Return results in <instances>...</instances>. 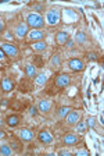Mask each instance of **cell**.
<instances>
[{
	"label": "cell",
	"mask_w": 104,
	"mask_h": 156,
	"mask_svg": "<svg viewBox=\"0 0 104 156\" xmlns=\"http://www.w3.org/2000/svg\"><path fill=\"white\" fill-rule=\"evenodd\" d=\"M60 155H69V153H68L67 151H61V152H60Z\"/></svg>",
	"instance_id": "cell-28"
},
{
	"label": "cell",
	"mask_w": 104,
	"mask_h": 156,
	"mask_svg": "<svg viewBox=\"0 0 104 156\" xmlns=\"http://www.w3.org/2000/svg\"><path fill=\"white\" fill-rule=\"evenodd\" d=\"M0 153L4 156H9V155H11V149L9 148V145H3V147L0 148Z\"/></svg>",
	"instance_id": "cell-18"
},
{
	"label": "cell",
	"mask_w": 104,
	"mask_h": 156,
	"mask_svg": "<svg viewBox=\"0 0 104 156\" xmlns=\"http://www.w3.org/2000/svg\"><path fill=\"white\" fill-rule=\"evenodd\" d=\"M68 39H69V36H68L67 32H58L57 36H56V41H57V43H60V45H64Z\"/></svg>",
	"instance_id": "cell-11"
},
{
	"label": "cell",
	"mask_w": 104,
	"mask_h": 156,
	"mask_svg": "<svg viewBox=\"0 0 104 156\" xmlns=\"http://www.w3.org/2000/svg\"><path fill=\"white\" fill-rule=\"evenodd\" d=\"M3 56H4V53H3V50H1V49H0V59H1V57H3Z\"/></svg>",
	"instance_id": "cell-30"
},
{
	"label": "cell",
	"mask_w": 104,
	"mask_h": 156,
	"mask_svg": "<svg viewBox=\"0 0 104 156\" xmlns=\"http://www.w3.org/2000/svg\"><path fill=\"white\" fill-rule=\"evenodd\" d=\"M69 75H67V74H63V75H60L57 79H56V85L60 88H64V87H67L68 84H69Z\"/></svg>",
	"instance_id": "cell-6"
},
{
	"label": "cell",
	"mask_w": 104,
	"mask_h": 156,
	"mask_svg": "<svg viewBox=\"0 0 104 156\" xmlns=\"http://www.w3.org/2000/svg\"><path fill=\"white\" fill-rule=\"evenodd\" d=\"M51 64L53 66H60V56H57V55H54L53 57H51Z\"/></svg>",
	"instance_id": "cell-22"
},
{
	"label": "cell",
	"mask_w": 104,
	"mask_h": 156,
	"mask_svg": "<svg viewBox=\"0 0 104 156\" xmlns=\"http://www.w3.org/2000/svg\"><path fill=\"white\" fill-rule=\"evenodd\" d=\"M36 107H35V106H32V107H29V114L31 116H36Z\"/></svg>",
	"instance_id": "cell-25"
},
{
	"label": "cell",
	"mask_w": 104,
	"mask_h": 156,
	"mask_svg": "<svg viewBox=\"0 0 104 156\" xmlns=\"http://www.w3.org/2000/svg\"><path fill=\"white\" fill-rule=\"evenodd\" d=\"M27 75L28 77H35V67L32 64H28L27 66Z\"/></svg>",
	"instance_id": "cell-19"
},
{
	"label": "cell",
	"mask_w": 104,
	"mask_h": 156,
	"mask_svg": "<svg viewBox=\"0 0 104 156\" xmlns=\"http://www.w3.org/2000/svg\"><path fill=\"white\" fill-rule=\"evenodd\" d=\"M0 124H1V120H0Z\"/></svg>",
	"instance_id": "cell-33"
},
{
	"label": "cell",
	"mask_w": 104,
	"mask_h": 156,
	"mask_svg": "<svg viewBox=\"0 0 104 156\" xmlns=\"http://www.w3.org/2000/svg\"><path fill=\"white\" fill-rule=\"evenodd\" d=\"M69 112H71V109H69V107H61V109L58 110V116H60V117H65V116H67Z\"/></svg>",
	"instance_id": "cell-20"
},
{
	"label": "cell",
	"mask_w": 104,
	"mask_h": 156,
	"mask_svg": "<svg viewBox=\"0 0 104 156\" xmlns=\"http://www.w3.org/2000/svg\"><path fill=\"white\" fill-rule=\"evenodd\" d=\"M35 82H36L38 85H43V84L46 82V75L45 74H39V75L35 78Z\"/></svg>",
	"instance_id": "cell-17"
},
{
	"label": "cell",
	"mask_w": 104,
	"mask_h": 156,
	"mask_svg": "<svg viewBox=\"0 0 104 156\" xmlns=\"http://www.w3.org/2000/svg\"><path fill=\"white\" fill-rule=\"evenodd\" d=\"M7 124H9L10 127H15V125L18 124V117H17V116H10V117H7Z\"/></svg>",
	"instance_id": "cell-16"
},
{
	"label": "cell",
	"mask_w": 104,
	"mask_h": 156,
	"mask_svg": "<svg viewBox=\"0 0 104 156\" xmlns=\"http://www.w3.org/2000/svg\"><path fill=\"white\" fill-rule=\"evenodd\" d=\"M77 155H85V156H87V155H89V152L86 151V149H81V151L77 152Z\"/></svg>",
	"instance_id": "cell-26"
},
{
	"label": "cell",
	"mask_w": 104,
	"mask_h": 156,
	"mask_svg": "<svg viewBox=\"0 0 104 156\" xmlns=\"http://www.w3.org/2000/svg\"><path fill=\"white\" fill-rule=\"evenodd\" d=\"M15 34H17V36L18 38L25 36V35L28 34V25L27 24H20V25H17V28H15Z\"/></svg>",
	"instance_id": "cell-9"
},
{
	"label": "cell",
	"mask_w": 104,
	"mask_h": 156,
	"mask_svg": "<svg viewBox=\"0 0 104 156\" xmlns=\"http://www.w3.org/2000/svg\"><path fill=\"white\" fill-rule=\"evenodd\" d=\"M46 20H47V23H49L50 25H56L60 20V13L57 10H50V11H47Z\"/></svg>",
	"instance_id": "cell-3"
},
{
	"label": "cell",
	"mask_w": 104,
	"mask_h": 156,
	"mask_svg": "<svg viewBox=\"0 0 104 156\" xmlns=\"http://www.w3.org/2000/svg\"><path fill=\"white\" fill-rule=\"evenodd\" d=\"M3 28H4V24H3V23H0V32L3 31Z\"/></svg>",
	"instance_id": "cell-29"
},
{
	"label": "cell",
	"mask_w": 104,
	"mask_h": 156,
	"mask_svg": "<svg viewBox=\"0 0 104 156\" xmlns=\"http://www.w3.org/2000/svg\"><path fill=\"white\" fill-rule=\"evenodd\" d=\"M90 60H96V56L95 55H90Z\"/></svg>",
	"instance_id": "cell-32"
},
{
	"label": "cell",
	"mask_w": 104,
	"mask_h": 156,
	"mask_svg": "<svg viewBox=\"0 0 104 156\" xmlns=\"http://www.w3.org/2000/svg\"><path fill=\"white\" fill-rule=\"evenodd\" d=\"M68 66H69V69L72 70V71H82V70H83V63H82V60H79V59L69 60Z\"/></svg>",
	"instance_id": "cell-4"
},
{
	"label": "cell",
	"mask_w": 104,
	"mask_h": 156,
	"mask_svg": "<svg viewBox=\"0 0 104 156\" xmlns=\"http://www.w3.org/2000/svg\"><path fill=\"white\" fill-rule=\"evenodd\" d=\"M39 110L49 112L50 110V102L49 101H40V103H39Z\"/></svg>",
	"instance_id": "cell-14"
},
{
	"label": "cell",
	"mask_w": 104,
	"mask_h": 156,
	"mask_svg": "<svg viewBox=\"0 0 104 156\" xmlns=\"http://www.w3.org/2000/svg\"><path fill=\"white\" fill-rule=\"evenodd\" d=\"M81 119V113L79 112H75V110H71L69 113L67 114V123L68 124H75L79 121Z\"/></svg>",
	"instance_id": "cell-5"
},
{
	"label": "cell",
	"mask_w": 104,
	"mask_h": 156,
	"mask_svg": "<svg viewBox=\"0 0 104 156\" xmlns=\"http://www.w3.org/2000/svg\"><path fill=\"white\" fill-rule=\"evenodd\" d=\"M33 49H35V50H38V52H40V50H45L46 49V43L43 41H39V42H35V43H33Z\"/></svg>",
	"instance_id": "cell-15"
},
{
	"label": "cell",
	"mask_w": 104,
	"mask_h": 156,
	"mask_svg": "<svg viewBox=\"0 0 104 156\" xmlns=\"http://www.w3.org/2000/svg\"><path fill=\"white\" fill-rule=\"evenodd\" d=\"M85 128H86L85 124H83V123H79V121H78V127H77L78 131H79V133H83V131H85Z\"/></svg>",
	"instance_id": "cell-24"
},
{
	"label": "cell",
	"mask_w": 104,
	"mask_h": 156,
	"mask_svg": "<svg viewBox=\"0 0 104 156\" xmlns=\"http://www.w3.org/2000/svg\"><path fill=\"white\" fill-rule=\"evenodd\" d=\"M86 123H87V125H89V127H95L96 119H95V117H90V119H87V120H86Z\"/></svg>",
	"instance_id": "cell-23"
},
{
	"label": "cell",
	"mask_w": 104,
	"mask_h": 156,
	"mask_svg": "<svg viewBox=\"0 0 104 156\" xmlns=\"http://www.w3.org/2000/svg\"><path fill=\"white\" fill-rule=\"evenodd\" d=\"M39 139H40V142H45V144H50L51 141H53L51 135H50L47 131H45V130L39 133Z\"/></svg>",
	"instance_id": "cell-10"
},
{
	"label": "cell",
	"mask_w": 104,
	"mask_h": 156,
	"mask_svg": "<svg viewBox=\"0 0 104 156\" xmlns=\"http://www.w3.org/2000/svg\"><path fill=\"white\" fill-rule=\"evenodd\" d=\"M28 35H29V38H31L32 41H38V42L42 41L43 36H45V34L42 32V31H39V29H32Z\"/></svg>",
	"instance_id": "cell-7"
},
{
	"label": "cell",
	"mask_w": 104,
	"mask_h": 156,
	"mask_svg": "<svg viewBox=\"0 0 104 156\" xmlns=\"http://www.w3.org/2000/svg\"><path fill=\"white\" fill-rule=\"evenodd\" d=\"M75 39L78 41V43H83V42H85V34L78 32L77 35H75Z\"/></svg>",
	"instance_id": "cell-21"
},
{
	"label": "cell",
	"mask_w": 104,
	"mask_h": 156,
	"mask_svg": "<svg viewBox=\"0 0 104 156\" xmlns=\"http://www.w3.org/2000/svg\"><path fill=\"white\" fill-rule=\"evenodd\" d=\"M0 49L3 50V53L7 56H17V53H18V50H17V47L14 45H11V43H1L0 45Z\"/></svg>",
	"instance_id": "cell-2"
},
{
	"label": "cell",
	"mask_w": 104,
	"mask_h": 156,
	"mask_svg": "<svg viewBox=\"0 0 104 156\" xmlns=\"http://www.w3.org/2000/svg\"><path fill=\"white\" fill-rule=\"evenodd\" d=\"M27 23L29 27H32L33 29H38V28H42L45 25V20L42 15L39 14H29L27 17Z\"/></svg>",
	"instance_id": "cell-1"
},
{
	"label": "cell",
	"mask_w": 104,
	"mask_h": 156,
	"mask_svg": "<svg viewBox=\"0 0 104 156\" xmlns=\"http://www.w3.org/2000/svg\"><path fill=\"white\" fill-rule=\"evenodd\" d=\"M78 142V138L75 135H65L64 137V144L65 145H75Z\"/></svg>",
	"instance_id": "cell-13"
},
{
	"label": "cell",
	"mask_w": 104,
	"mask_h": 156,
	"mask_svg": "<svg viewBox=\"0 0 104 156\" xmlns=\"http://www.w3.org/2000/svg\"><path fill=\"white\" fill-rule=\"evenodd\" d=\"M65 43H67V45H68V47H72V41H69V39H68V41L67 42H65Z\"/></svg>",
	"instance_id": "cell-27"
},
{
	"label": "cell",
	"mask_w": 104,
	"mask_h": 156,
	"mask_svg": "<svg viewBox=\"0 0 104 156\" xmlns=\"http://www.w3.org/2000/svg\"><path fill=\"white\" fill-rule=\"evenodd\" d=\"M20 137H21L22 141H31L32 138H33V133L29 128H22L20 131Z\"/></svg>",
	"instance_id": "cell-8"
},
{
	"label": "cell",
	"mask_w": 104,
	"mask_h": 156,
	"mask_svg": "<svg viewBox=\"0 0 104 156\" xmlns=\"http://www.w3.org/2000/svg\"><path fill=\"white\" fill-rule=\"evenodd\" d=\"M3 137H4V133H3V131L0 130V138H3Z\"/></svg>",
	"instance_id": "cell-31"
},
{
	"label": "cell",
	"mask_w": 104,
	"mask_h": 156,
	"mask_svg": "<svg viewBox=\"0 0 104 156\" xmlns=\"http://www.w3.org/2000/svg\"><path fill=\"white\" fill-rule=\"evenodd\" d=\"M1 89H3V91H6V92H9V91H11V89H13V82L10 81L9 78H4V79L1 81Z\"/></svg>",
	"instance_id": "cell-12"
}]
</instances>
